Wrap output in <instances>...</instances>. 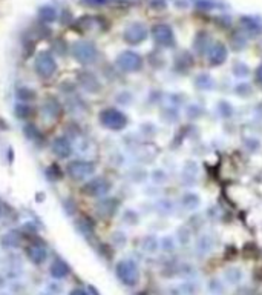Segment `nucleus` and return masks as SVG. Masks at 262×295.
<instances>
[{
    "instance_id": "obj_1",
    "label": "nucleus",
    "mask_w": 262,
    "mask_h": 295,
    "mask_svg": "<svg viewBox=\"0 0 262 295\" xmlns=\"http://www.w3.org/2000/svg\"><path fill=\"white\" fill-rule=\"evenodd\" d=\"M115 275L124 286L133 288L140 281V268L132 258H123L115 265Z\"/></svg>"
},
{
    "instance_id": "obj_2",
    "label": "nucleus",
    "mask_w": 262,
    "mask_h": 295,
    "mask_svg": "<svg viewBox=\"0 0 262 295\" xmlns=\"http://www.w3.org/2000/svg\"><path fill=\"white\" fill-rule=\"evenodd\" d=\"M100 123L110 131H121L128 126V117L123 111L115 108H106L98 116Z\"/></svg>"
},
{
    "instance_id": "obj_3",
    "label": "nucleus",
    "mask_w": 262,
    "mask_h": 295,
    "mask_svg": "<svg viewBox=\"0 0 262 295\" xmlns=\"http://www.w3.org/2000/svg\"><path fill=\"white\" fill-rule=\"evenodd\" d=\"M72 55L74 59L82 63V65H89V63H94L97 59V48L94 43L86 42V40H80L75 42L72 45Z\"/></svg>"
},
{
    "instance_id": "obj_4",
    "label": "nucleus",
    "mask_w": 262,
    "mask_h": 295,
    "mask_svg": "<svg viewBox=\"0 0 262 295\" xmlns=\"http://www.w3.org/2000/svg\"><path fill=\"white\" fill-rule=\"evenodd\" d=\"M34 70L42 78H49L57 71V62L49 52H40L36 62H34Z\"/></svg>"
},
{
    "instance_id": "obj_5",
    "label": "nucleus",
    "mask_w": 262,
    "mask_h": 295,
    "mask_svg": "<svg viewBox=\"0 0 262 295\" xmlns=\"http://www.w3.org/2000/svg\"><path fill=\"white\" fill-rule=\"evenodd\" d=\"M117 65L124 73H136L143 68V59L133 51H123L117 57Z\"/></svg>"
},
{
    "instance_id": "obj_6",
    "label": "nucleus",
    "mask_w": 262,
    "mask_h": 295,
    "mask_svg": "<svg viewBox=\"0 0 262 295\" xmlns=\"http://www.w3.org/2000/svg\"><path fill=\"white\" fill-rule=\"evenodd\" d=\"M67 174L75 180H85L95 172V165L87 160H72L67 163Z\"/></svg>"
},
{
    "instance_id": "obj_7",
    "label": "nucleus",
    "mask_w": 262,
    "mask_h": 295,
    "mask_svg": "<svg viewBox=\"0 0 262 295\" xmlns=\"http://www.w3.org/2000/svg\"><path fill=\"white\" fill-rule=\"evenodd\" d=\"M152 37L159 45V47H174L175 45V34L174 29L166 24H159L152 28Z\"/></svg>"
},
{
    "instance_id": "obj_8",
    "label": "nucleus",
    "mask_w": 262,
    "mask_h": 295,
    "mask_svg": "<svg viewBox=\"0 0 262 295\" xmlns=\"http://www.w3.org/2000/svg\"><path fill=\"white\" fill-rule=\"evenodd\" d=\"M109 191H110V183L103 177L89 180L83 186V192L87 194L89 197H106Z\"/></svg>"
},
{
    "instance_id": "obj_9",
    "label": "nucleus",
    "mask_w": 262,
    "mask_h": 295,
    "mask_svg": "<svg viewBox=\"0 0 262 295\" xmlns=\"http://www.w3.org/2000/svg\"><path fill=\"white\" fill-rule=\"evenodd\" d=\"M147 34L149 31L143 24H132L124 29V40L129 45H140L147 39Z\"/></svg>"
},
{
    "instance_id": "obj_10",
    "label": "nucleus",
    "mask_w": 262,
    "mask_h": 295,
    "mask_svg": "<svg viewBox=\"0 0 262 295\" xmlns=\"http://www.w3.org/2000/svg\"><path fill=\"white\" fill-rule=\"evenodd\" d=\"M227 55H229V51H227L225 45L216 42V43L210 45L209 52H207V59H209V63L212 66H219L227 60Z\"/></svg>"
},
{
    "instance_id": "obj_11",
    "label": "nucleus",
    "mask_w": 262,
    "mask_h": 295,
    "mask_svg": "<svg viewBox=\"0 0 262 295\" xmlns=\"http://www.w3.org/2000/svg\"><path fill=\"white\" fill-rule=\"evenodd\" d=\"M78 82H80V85H82L83 89L87 91V93L95 94V93H98V91L101 89V83H100V80L97 78V75L92 74V73H89V71L80 73L78 74Z\"/></svg>"
},
{
    "instance_id": "obj_12",
    "label": "nucleus",
    "mask_w": 262,
    "mask_h": 295,
    "mask_svg": "<svg viewBox=\"0 0 262 295\" xmlns=\"http://www.w3.org/2000/svg\"><path fill=\"white\" fill-rule=\"evenodd\" d=\"M26 257L34 265H43L48 258V251L43 245H29L26 247Z\"/></svg>"
},
{
    "instance_id": "obj_13",
    "label": "nucleus",
    "mask_w": 262,
    "mask_h": 295,
    "mask_svg": "<svg viewBox=\"0 0 262 295\" xmlns=\"http://www.w3.org/2000/svg\"><path fill=\"white\" fill-rule=\"evenodd\" d=\"M198 283L193 281V280H186L183 283H179V285H175L169 289V294L170 295H196L198 294Z\"/></svg>"
},
{
    "instance_id": "obj_14",
    "label": "nucleus",
    "mask_w": 262,
    "mask_h": 295,
    "mask_svg": "<svg viewBox=\"0 0 262 295\" xmlns=\"http://www.w3.org/2000/svg\"><path fill=\"white\" fill-rule=\"evenodd\" d=\"M71 272V268L67 266V263L65 262V260L62 258H55L54 262L51 263L49 266V274L54 280H65L67 275H69Z\"/></svg>"
},
{
    "instance_id": "obj_15",
    "label": "nucleus",
    "mask_w": 262,
    "mask_h": 295,
    "mask_svg": "<svg viewBox=\"0 0 262 295\" xmlns=\"http://www.w3.org/2000/svg\"><path fill=\"white\" fill-rule=\"evenodd\" d=\"M52 152L59 158H67L72 152V145L66 137H57L52 142Z\"/></svg>"
},
{
    "instance_id": "obj_16",
    "label": "nucleus",
    "mask_w": 262,
    "mask_h": 295,
    "mask_svg": "<svg viewBox=\"0 0 262 295\" xmlns=\"http://www.w3.org/2000/svg\"><path fill=\"white\" fill-rule=\"evenodd\" d=\"M213 246H215V243H213L212 235L202 234V235L198 237V240L195 243V252L199 257H206V255H209L213 251Z\"/></svg>"
},
{
    "instance_id": "obj_17",
    "label": "nucleus",
    "mask_w": 262,
    "mask_h": 295,
    "mask_svg": "<svg viewBox=\"0 0 262 295\" xmlns=\"http://www.w3.org/2000/svg\"><path fill=\"white\" fill-rule=\"evenodd\" d=\"M241 25H242V29L247 32V36L256 37L262 32V25L259 24L258 20H255L252 17H242L241 19Z\"/></svg>"
},
{
    "instance_id": "obj_18",
    "label": "nucleus",
    "mask_w": 262,
    "mask_h": 295,
    "mask_svg": "<svg viewBox=\"0 0 262 295\" xmlns=\"http://www.w3.org/2000/svg\"><path fill=\"white\" fill-rule=\"evenodd\" d=\"M244 280V272L239 268H229L224 272V281L230 286H236Z\"/></svg>"
},
{
    "instance_id": "obj_19",
    "label": "nucleus",
    "mask_w": 262,
    "mask_h": 295,
    "mask_svg": "<svg viewBox=\"0 0 262 295\" xmlns=\"http://www.w3.org/2000/svg\"><path fill=\"white\" fill-rule=\"evenodd\" d=\"M141 249L147 254H155L159 251V240L155 235H146L141 240Z\"/></svg>"
},
{
    "instance_id": "obj_20",
    "label": "nucleus",
    "mask_w": 262,
    "mask_h": 295,
    "mask_svg": "<svg viewBox=\"0 0 262 295\" xmlns=\"http://www.w3.org/2000/svg\"><path fill=\"white\" fill-rule=\"evenodd\" d=\"M198 177V166L195 162H187L183 168V180L184 183L192 185Z\"/></svg>"
},
{
    "instance_id": "obj_21",
    "label": "nucleus",
    "mask_w": 262,
    "mask_h": 295,
    "mask_svg": "<svg viewBox=\"0 0 262 295\" xmlns=\"http://www.w3.org/2000/svg\"><path fill=\"white\" fill-rule=\"evenodd\" d=\"M181 205H183V208L187 211H196L201 205V200L196 194L187 192V194H184L183 198H181Z\"/></svg>"
},
{
    "instance_id": "obj_22",
    "label": "nucleus",
    "mask_w": 262,
    "mask_h": 295,
    "mask_svg": "<svg viewBox=\"0 0 262 295\" xmlns=\"http://www.w3.org/2000/svg\"><path fill=\"white\" fill-rule=\"evenodd\" d=\"M206 289L210 295H221L225 289V281L218 277H213L207 281Z\"/></svg>"
},
{
    "instance_id": "obj_23",
    "label": "nucleus",
    "mask_w": 262,
    "mask_h": 295,
    "mask_svg": "<svg viewBox=\"0 0 262 295\" xmlns=\"http://www.w3.org/2000/svg\"><path fill=\"white\" fill-rule=\"evenodd\" d=\"M195 85L198 89H202V91H212L215 88V80L207 74V73H202L199 74L196 78H195Z\"/></svg>"
},
{
    "instance_id": "obj_24",
    "label": "nucleus",
    "mask_w": 262,
    "mask_h": 295,
    "mask_svg": "<svg viewBox=\"0 0 262 295\" xmlns=\"http://www.w3.org/2000/svg\"><path fill=\"white\" fill-rule=\"evenodd\" d=\"M39 19L43 22V24H52V22L57 19V11L52 6H43L39 11Z\"/></svg>"
},
{
    "instance_id": "obj_25",
    "label": "nucleus",
    "mask_w": 262,
    "mask_h": 295,
    "mask_svg": "<svg viewBox=\"0 0 262 295\" xmlns=\"http://www.w3.org/2000/svg\"><path fill=\"white\" fill-rule=\"evenodd\" d=\"M176 238H174V237H170V235H166V237H163L161 240H159V249L161 251H164L166 254H172L175 249H176Z\"/></svg>"
},
{
    "instance_id": "obj_26",
    "label": "nucleus",
    "mask_w": 262,
    "mask_h": 295,
    "mask_svg": "<svg viewBox=\"0 0 262 295\" xmlns=\"http://www.w3.org/2000/svg\"><path fill=\"white\" fill-rule=\"evenodd\" d=\"M175 238H176V243L181 245V246H187L192 240V235H190V229L186 228V226H179L176 229V234H175Z\"/></svg>"
},
{
    "instance_id": "obj_27",
    "label": "nucleus",
    "mask_w": 262,
    "mask_h": 295,
    "mask_svg": "<svg viewBox=\"0 0 262 295\" xmlns=\"http://www.w3.org/2000/svg\"><path fill=\"white\" fill-rule=\"evenodd\" d=\"M20 245V237L16 232H8L2 238V246L3 247H17Z\"/></svg>"
},
{
    "instance_id": "obj_28",
    "label": "nucleus",
    "mask_w": 262,
    "mask_h": 295,
    "mask_svg": "<svg viewBox=\"0 0 262 295\" xmlns=\"http://www.w3.org/2000/svg\"><path fill=\"white\" fill-rule=\"evenodd\" d=\"M17 98L22 101H29V100L36 98V93H34V91L28 86H22L17 89Z\"/></svg>"
},
{
    "instance_id": "obj_29",
    "label": "nucleus",
    "mask_w": 262,
    "mask_h": 295,
    "mask_svg": "<svg viewBox=\"0 0 262 295\" xmlns=\"http://www.w3.org/2000/svg\"><path fill=\"white\" fill-rule=\"evenodd\" d=\"M16 116L20 120H28L29 117L34 116V112H32V109L28 105H17L16 106Z\"/></svg>"
},
{
    "instance_id": "obj_30",
    "label": "nucleus",
    "mask_w": 262,
    "mask_h": 295,
    "mask_svg": "<svg viewBox=\"0 0 262 295\" xmlns=\"http://www.w3.org/2000/svg\"><path fill=\"white\" fill-rule=\"evenodd\" d=\"M44 108H46V112L49 116H52V117H59L60 116V106H59V103H57L55 100L48 98L46 103H44Z\"/></svg>"
},
{
    "instance_id": "obj_31",
    "label": "nucleus",
    "mask_w": 262,
    "mask_h": 295,
    "mask_svg": "<svg viewBox=\"0 0 262 295\" xmlns=\"http://www.w3.org/2000/svg\"><path fill=\"white\" fill-rule=\"evenodd\" d=\"M233 74L236 77H242L244 78V77H247L250 74V70H248V66L244 62H238V63L233 65Z\"/></svg>"
},
{
    "instance_id": "obj_32",
    "label": "nucleus",
    "mask_w": 262,
    "mask_h": 295,
    "mask_svg": "<svg viewBox=\"0 0 262 295\" xmlns=\"http://www.w3.org/2000/svg\"><path fill=\"white\" fill-rule=\"evenodd\" d=\"M218 109H219L222 117H230L233 114V108H232V105L229 103V101H221V103L218 105Z\"/></svg>"
},
{
    "instance_id": "obj_33",
    "label": "nucleus",
    "mask_w": 262,
    "mask_h": 295,
    "mask_svg": "<svg viewBox=\"0 0 262 295\" xmlns=\"http://www.w3.org/2000/svg\"><path fill=\"white\" fill-rule=\"evenodd\" d=\"M235 91H236V94H239V96H245L247 93L252 91V88H250V85H247V83H241V85H238V88Z\"/></svg>"
},
{
    "instance_id": "obj_34",
    "label": "nucleus",
    "mask_w": 262,
    "mask_h": 295,
    "mask_svg": "<svg viewBox=\"0 0 262 295\" xmlns=\"http://www.w3.org/2000/svg\"><path fill=\"white\" fill-rule=\"evenodd\" d=\"M46 291L48 292H51L52 295H59V294H62V286H59V283H54V285H49L48 288H46Z\"/></svg>"
},
{
    "instance_id": "obj_35",
    "label": "nucleus",
    "mask_w": 262,
    "mask_h": 295,
    "mask_svg": "<svg viewBox=\"0 0 262 295\" xmlns=\"http://www.w3.org/2000/svg\"><path fill=\"white\" fill-rule=\"evenodd\" d=\"M152 177H153V180H155V181H158V183H161V181H164V180L167 178V175H166L163 171H155Z\"/></svg>"
},
{
    "instance_id": "obj_36",
    "label": "nucleus",
    "mask_w": 262,
    "mask_h": 295,
    "mask_svg": "<svg viewBox=\"0 0 262 295\" xmlns=\"http://www.w3.org/2000/svg\"><path fill=\"white\" fill-rule=\"evenodd\" d=\"M69 295H90V292L83 288H75L69 292Z\"/></svg>"
},
{
    "instance_id": "obj_37",
    "label": "nucleus",
    "mask_w": 262,
    "mask_h": 295,
    "mask_svg": "<svg viewBox=\"0 0 262 295\" xmlns=\"http://www.w3.org/2000/svg\"><path fill=\"white\" fill-rule=\"evenodd\" d=\"M258 78H259V80L262 82V65L258 68Z\"/></svg>"
},
{
    "instance_id": "obj_38",
    "label": "nucleus",
    "mask_w": 262,
    "mask_h": 295,
    "mask_svg": "<svg viewBox=\"0 0 262 295\" xmlns=\"http://www.w3.org/2000/svg\"><path fill=\"white\" fill-rule=\"evenodd\" d=\"M40 295H52V294H51V292H48V291H46V292H43V294H40Z\"/></svg>"
},
{
    "instance_id": "obj_39",
    "label": "nucleus",
    "mask_w": 262,
    "mask_h": 295,
    "mask_svg": "<svg viewBox=\"0 0 262 295\" xmlns=\"http://www.w3.org/2000/svg\"><path fill=\"white\" fill-rule=\"evenodd\" d=\"M135 295H146V294H135Z\"/></svg>"
},
{
    "instance_id": "obj_40",
    "label": "nucleus",
    "mask_w": 262,
    "mask_h": 295,
    "mask_svg": "<svg viewBox=\"0 0 262 295\" xmlns=\"http://www.w3.org/2000/svg\"><path fill=\"white\" fill-rule=\"evenodd\" d=\"M0 215H2V209H0Z\"/></svg>"
}]
</instances>
